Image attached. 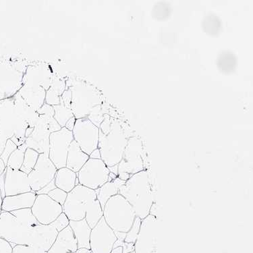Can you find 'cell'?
Listing matches in <instances>:
<instances>
[{"label": "cell", "instance_id": "38", "mask_svg": "<svg viewBox=\"0 0 253 253\" xmlns=\"http://www.w3.org/2000/svg\"><path fill=\"white\" fill-rule=\"evenodd\" d=\"M37 112L40 115H47L49 116H54V110H53V107L51 105L47 104L46 103H44V104L42 105V108L39 109Z\"/></svg>", "mask_w": 253, "mask_h": 253}, {"label": "cell", "instance_id": "23", "mask_svg": "<svg viewBox=\"0 0 253 253\" xmlns=\"http://www.w3.org/2000/svg\"><path fill=\"white\" fill-rule=\"evenodd\" d=\"M89 159V156L83 152L78 144L73 140L70 144L66 159V168L78 173Z\"/></svg>", "mask_w": 253, "mask_h": 253}, {"label": "cell", "instance_id": "24", "mask_svg": "<svg viewBox=\"0 0 253 253\" xmlns=\"http://www.w3.org/2000/svg\"><path fill=\"white\" fill-rule=\"evenodd\" d=\"M69 226L77 240L78 249H90V236L92 229L86 222V219H83L80 221L70 220Z\"/></svg>", "mask_w": 253, "mask_h": 253}, {"label": "cell", "instance_id": "43", "mask_svg": "<svg viewBox=\"0 0 253 253\" xmlns=\"http://www.w3.org/2000/svg\"><path fill=\"white\" fill-rule=\"evenodd\" d=\"M47 253H74L70 252L69 251L66 250V249L60 248V247H57L53 245L51 248L49 249Z\"/></svg>", "mask_w": 253, "mask_h": 253}, {"label": "cell", "instance_id": "50", "mask_svg": "<svg viewBox=\"0 0 253 253\" xmlns=\"http://www.w3.org/2000/svg\"><path fill=\"white\" fill-rule=\"evenodd\" d=\"M108 168L110 169V172L118 175V165L113 166V167H108Z\"/></svg>", "mask_w": 253, "mask_h": 253}, {"label": "cell", "instance_id": "28", "mask_svg": "<svg viewBox=\"0 0 253 253\" xmlns=\"http://www.w3.org/2000/svg\"><path fill=\"white\" fill-rule=\"evenodd\" d=\"M53 245L74 253L78 249L77 240L70 226L59 232Z\"/></svg>", "mask_w": 253, "mask_h": 253}, {"label": "cell", "instance_id": "29", "mask_svg": "<svg viewBox=\"0 0 253 253\" xmlns=\"http://www.w3.org/2000/svg\"><path fill=\"white\" fill-rule=\"evenodd\" d=\"M53 107V110H54L53 118H54L62 128L65 127L66 123L69 121L70 118L75 117L72 110L69 108H66L64 103L61 100V98L60 104Z\"/></svg>", "mask_w": 253, "mask_h": 253}, {"label": "cell", "instance_id": "46", "mask_svg": "<svg viewBox=\"0 0 253 253\" xmlns=\"http://www.w3.org/2000/svg\"><path fill=\"white\" fill-rule=\"evenodd\" d=\"M7 140L5 138H3L2 136H0V156H1V153H2L3 149H4L5 143H6Z\"/></svg>", "mask_w": 253, "mask_h": 253}, {"label": "cell", "instance_id": "39", "mask_svg": "<svg viewBox=\"0 0 253 253\" xmlns=\"http://www.w3.org/2000/svg\"><path fill=\"white\" fill-rule=\"evenodd\" d=\"M61 100L64 103L66 108L71 110L72 92L70 88H66L65 91L61 97Z\"/></svg>", "mask_w": 253, "mask_h": 253}, {"label": "cell", "instance_id": "9", "mask_svg": "<svg viewBox=\"0 0 253 253\" xmlns=\"http://www.w3.org/2000/svg\"><path fill=\"white\" fill-rule=\"evenodd\" d=\"M32 228L22 223L11 212L0 211V238L8 241L12 248L18 245H30Z\"/></svg>", "mask_w": 253, "mask_h": 253}, {"label": "cell", "instance_id": "8", "mask_svg": "<svg viewBox=\"0 0 253 253\" xmlns=\"http://www.w3.org/2000/svg\"><path fill=\"white\" fill-rule=\"evenodd\" d=\"M145 170L143 158V144L136 137L128 139L123 158L118 165V177L127 181L132 175Z\"/></svg>", "mask_w": 253, "mask_h": 253}, {"label": "cell", "instance_id": "11", "mask_svg": "<svg viewBox=\"0 0 253 253\" xmlns=\"http://www.w3.org/2000/svg\"><path fill=\"white\" fill-rule=\"evenodd\" d=\"M110 173L108 166L101 159L89 158L77 173V179L81 185L96 191L108 182Z\"/></svg>", "mask_w": 253, "mask_h": 253}, {"label": "cell", "instance_id": "53", "mask_svg": "<svg viewBox=\"0 0 253 253\" xmlns=\"http://www.w3.org/2000/svg\"><path fill=\"white\" fill-rule=\"evenodd\" d=\"M129 253H134V251H133V252Z\"/></svg>", "mask_w": 253, "mask_h": 253}, {"label": "cell", "instance_id": "48", "mask_svg": "<svg viewBox=\"0 0 253 253\" xmlns=\"http://www.w3.org/2000/svg\"><path fill=\"white\" fill-rule=\"evenodd\" d=\"M75 253H93L90 249L81 248L77 249Z\"/></svg>", "mask_w": 253, "mask_h": 253}, {"label": "cell", "instance_id": "47", "mask_svg": "<svg viewBox=\"0 0 253 253\" xmlns=\"http://www.w3.org/2000/svg\"><path fill=\"white\" fill-rule=\"evenodd\" d=\"M6 168L7 166L5 165L4 162H3V161L0 158V175H2L3 173H4Z\"/></svg>", "mask_w": 253, "mask_h": 253}, {"label": "cell", "instance_id": "3", "mask_svg": "<svg viewBox=\"0 0 253 253\" xmlns=\"http://www.w3.org/2000/svg\"><path fill=\"white\" fill-rule=\"evenodd\" d=\"M128 139L119 122L104 116L99 127L98 149L101 159L108 167L118 165L123 158Z\"/></svg>", "mask_w": 253, "mask_h": 253}, {"label": "cell", "instance_id": "4", "mask_svg": "<svg viewBox=\"0 0 253 253\" xmlns=\"http://www.w3.org/2000/svg\"><path fill=\"white\" fill-rule=\"evenodd\" d=\"M66 88L72 92L71 110L76 119L87 118L90 112L101 103V94L86 81L70 79Z\"/></svg>", "mask_w": 253, "mask_h": 253}, {"label": "cell", "instance_id": "42", "mask_svg": "<svg viewBox=\"0 0 253 253\" xmlns=\"http://www.w3.org/2000/svg\"><path fill=\"white\" fill-rule=\"evenodd\" d=\"M56 186H55V181L54 180L51 181L50 183H49L47 184V185H46L45 186H44L43 188H42V189L40 190V191L36 192L35 194H36V195H47V194L49 193V192H51V191H53V189H55V188H56Z\"/></svg>", "mask_w": 253, "mask_h": 253}, {"label": "cell", "instance_id": "21", "mask_svg": "<svg viewBox=\"0 0 253 253\" xmlns=\"http://www.w3.org/2000/svg\"><path fill=\"white\" fill-rule=\"evenodd\" d=\"M37 195L35 192H29L20 195L5 197L3 199L1 210L5 211L23 210L32 208Z\"/></svg>", "mask_w": 253, "mask_h": 253}, {"label": "cell", "instance_id": "33", "mask_svg": "<svg viewBox=\"0 0 253 253\" xmlns=\"http://www.w3.org/2000/svg\"><path fill=\"white\" fill-rule=\"evenodd\" d=\"M142 219L136 216L133 223L132 227L126 235L125 242L127 243H135L138 232H139Z\"/></svg>", "mask_w": 253, "mask_h": 253}, {"label": "cell", "instance_id": "1", "mask_svg": "<svg viewBox=\"0 0 253 253\" xmlns=\"http://www.w3.org/2000/svg\"><path fill=\"white\" fill-rule=\"evenodd\" d=\"M53 75L50 66L45 63L29 66L23 79L19 93L22 98L35 111L42 108L46 92L52 83Z\"/></svg>", "mask_w": 253, "mask_h": 253}, {"label": "cell", "instance_id": "7", "mask_svg": "<svg viewBox=\"0 0 253 253\" xmlns=\"http://www.w3.org/2000/svg\"><path fill=\"white\" fill-rule=\"evenodd\" d=\"M97 200L95 191L79 184L68 193L67 199L62 206L63 213L69 220H82L85 218L86 212Z\"/></svg>", "mask_w": 253, "mask_h": 253}, {"label": "cell", "instance_id": "17", "mask_svg": "<svg viewBox=\"0 0 253 253\" xmlns=\"http://www.w3.org/2000/svg\"><path fill=\"white\" fill-rule=\"evenodd\" d=\"M117 239L115 232L103 217L90 232V251L93 253H111Z\"/></svg>", "mask_w": 253, "mask_h": 253}, {"label": "cell", "instance_id": "41", "mask_svg": "<svg viewBox=\"0 0 253 253\" xmlns=\"http://www.w3.org/2000/svg\"><path fill=\"white\" fill-rule=\"evenodd\" d=\"M0 253H12V247L8 241L0 238Z\"/></svg>", "mask_w": 253, "mask_h": 253}, {"label": "cell", "instance_id": "32", "mask_svg": "<svg viewBox=\"0 0 253 253\" xmlns=\"http://www.w3.org/2000/svg\"><path fill=\"white\" fill-rule=\"evenodd\" d=\"M40 153L32 149L27 148L25 151V158H24L23 164L20 170L24 173L29 174L38 162Z\"/></svg>", "mask_w": 253, "mask_h": 253}, {"label": "cell", "instance_id": "14", "mask_svg": "<svg viewBox=\"0 0 253 253\" xmlns=\"http://www.w3.org/2000/svg\"><path fill=\"white\" fill-rule=\"evenodd\" d=\"M158 220L156 216L149 214L142 219L141 225L135 243L134 253H154L157 247Z\"/></svg>", "mask_w": 253, "mask_h": 253}, {"label": "cell", "instance_id": "51", "mask_svg": "<svg viewBox=\"0 0 253 253\" xmlns=\"http://www.w3.org/2000/svg\"><path fill=\"white\" fill-rule=\"evenodd\" d=\"M3 199L2 193H1V190H0V211L1 210V207H2Z\"/></svg>", "mask_w": 253, "mask_h": 253}, {"label": "cell", "instance_id": "22", "mask_svg": "<svg viewBox=\"0 0 253 253\" xmlns=\"http://www.w3.org/2000/svg\"><path fill=\"white\" fill-rule=\"evenodd\" d=\"M12 98L18 116L27 124L29 127L34 128L40 118V114L24 100L18 92Z\"/></svg>", "mask_w": 253, "mask_h": 253}, {"label": "cell", "instance_id": "31", "mask_svg": "<svg viewBox=\"0 0 253 253\" xmlns=\"http://www.w3.org/2000/svg\"><path fill=\"white\" fill-rule=\"evenodd\" d=\"M10 212L13 215L16 216L22 223L29 228H32L37 225L40 224V223L33 215L32 211L30 208L23 209V210L13 211Z\"/></svg>", "mask_w": 253, "mask_h": 253}, {"label": "cell", "instance_id": "49", "mask_svg": "<svg viewBox=\"0 0 253 253\" xmlns=\"http://www.w3.org/2000/svg\"><path fill=\"white\" fill-rule=\"evenodd\" d=\"M111 253H123V247H117L113 248L111 251Z\"/></svg>", "mask_w": 253, "mask_h": 253}, {"label": "cell", "instance_id": "25", "mask_svg": "<svg viewBox=\"0 0 253 253\" xmlns=\"http://www.w3.org/2000/svg\"><path fill=\"white\" fill-rule=\"evenodd\" d=\"M77 173L67 168L58 169L55 173L54 181L57 188L69 193L77 186Z\"/></svg>", "mask_w": 253, "mask_h": 253}, {"label": "cell", "instance_id": "6", "mask_svg": "<svg viewBox=\"0 0 253 253\" xmlns=\"http://www.w3.org/2000/svg\"><path fill=\"white\" fill-rule=\"evenodd\" d=\"M29 126L18 116L13 98L0 100V129L1 136L10 139L18 147L25 143V132Z\"/></svg>", "mask_w": 253, "mask_h": 253}, {"label": "cell", "instance_id": "20", "mask_svg": "<svg viewBox=\"0 0 253 253\" xmlns=\"http://www.w3.org/2000/svg\"><path fill=\"white\" fill-rule=\"evenodd\" d=\"M4 197L32 192L27 173L6 168L4 177Z\"/></svg>", "mask_w": 253, "mask_h": 253}, {"label": "cell", "instance_id": "10", "mask_svg": "<svg viewBox=\"0 0 253 253\" xmlns=\"http://www.w3.org/2000/svg\"><path fill=\"white\" fill-rule=\"evenodd\" d=\"M62 127L52 116L40 115L33 132L26 138L25 144L28 148L33 149L40 154L49 155V136L51 133L57 132Z\"/></svg>", "mask_w": 253, "mask_h": 253}, {"label": "cell", "instance_id": "2", "mask_svg": "<svg viewBox=\"0 0 253 253\" xmlns=\"http://www.w3.org/2000/svg\"><path fill=\"white\" fill-rule=\"evenodd\" d=\"M118 194L130 203L139 218L145 219L150 214L154 195L148 171L143 170L132 175L120 188Z\"/></svg>", "mask_w": 253, "mask_h": 253}, {"label": "cell", "instance_id": "19", "mask_svg": "<svg viewBox=\"0 0 253 253\" xmlns=\"http://www.w3.org/2000/svg\"><path fill=\"white\" fill-rule=\"evenodd\" d=\"M59 232L51 225H37L31 232L30 245L33 253H47L51 248Z\"/></svg>", "mask_w": 253, "mask_h": 253}, {"label": "cell", "instance_id": "30", "mask_svg": "<svg viewBox=\"0 0 253 253\" xmlns=\"http://www.w3.org/2000/svg\"><path fill=\"white\" fill-rule=\"evenodd\" d=\"M27 148L25 143L18 147V148L11 154L6 164L7 167L16 170H20L23 165L25 151Z\"/></svg>", "mask_w": 253, "mask_h": 253}, {"label": "cell", "instance_id": "27", "mask_svg": "<svg viewBox=\"0 0 253 253\" xmlns=\"http://www.w3.org/2000/svg\"><path fill=\"white\" fill-rule=\"evenodd\" d=\"M66 89V81L53 76L52 83L46 92L45 103L55 106L60 103V98Z\"/></svg>", "mask_w": 253, "mask_h": 253}, {"label": "cell", "instance_id": "5", "mask_svg": "<svg viewBox=\"0 0 253 253\" xmlns=\"http://www.w3.org/2000/svg\"><path fill=\"white\" fill-rule=\"evenodd\" d=\"M103 211L105 222L115 233L126 234L136 217L132 206L119 194L109 199Z\"/></svg>", "mask_w": 253, "mask_h": 253}, {"label": "cell", "instance_id": "18", "mask_svg": "<svg viewBox=\"0 0 253 253\" xmlns=\"http://www.w3.org/2000/svg\"><path fill=\"white\" fill-rule=\"evenodd\" d=\"M31 211L38 222L43 225H50L63 213L62 206L47 195H37Z\"/></svg>", "mask_w": 253, "mask_h": 253}, {"label": "cell", "instance_id": "34", "mask_svg": "<svg viewBox=\"0 0 253 253\" xmlns=\"http://www.w3.org/2000/svg\"><path fill=\"white\" fill-rule=\"evenodd\" d=\"M87 118L93 125H95L96 126L99 128L101 123H103V120H104V116H103L102 110H101V105L95 107L90 112Z\"/></svg>", "mask_w": 253, "mask_h": 253}, {"label": "cell", "instance_id": "40", "mask_svg": "<svg viewBox=\"0 0 253 253\" xmlns=\"http://www.w3.org/2000/svg\"><path fill=\"white\" fill-rule=\"evenodd\" d=\"M12 253H33L31 245H18L12 248Z\"/></svg>", "mask_w": 253, "mask_h": 253}, {"label": "cell", "instance_id": "45", "mask_svg": "<svg viewBox=\"0 0 253 253\" xmlns=\"http://www.w3.org/2000/svg\"><path fill=\"white\" fill-rule=\"evenodd\" d=\"M89 158L90 159H96V160H100L101 159V154L100 151H99V149H95V151H93V152L90 153L89 156Z\"/></svg>", "mask_w": 253, "mask_h": 253}, {"label": "cell", "instance_id": "44", "mask_svg": "<svg viewBox=\"0 0 253 253\" xmlns=\"http://www.w3.org/2000/svg\"><path fill=\"white\" fill-rule=\"evenodd\" d=\"M76 121H77V119H76L75 117L70 118L69 121L66 123L65 128L68 129V130L72 131V132H73L74 128H75Z\"/></svg>", "mask_w": 253, "mask_h": 253}, {"label": "cell", "instance_id": "26", "mask_svg": "<svg viewBox=\"0 0 253 253\" xmlns=\"http://www.w3.org/2000/svg\"><path fill=\"white\" fill-rule=\"evenodd\" d=\"M125 182L126 181L121 180L117 177L114 180L108 181V182L101 186L99 189L96 190L95 193L97 194V198L100 203L103 210L105 204L111 197L118 195L120 188L123 186Z\"/></svg>", "mask_w": 253, "mask_h": 253}, {"label": "cell", "instance_id": "12", "mask_svg": "<svg viewBox=\"0 0 253 253\" xmlns=\"http://www.w3.org/2000/svg\"><path fill=\"white\" fill-rule=\"evenodd\" d=\"M73 134L74 140L78 144L81 150L88 156L98 149L99 128L87 118H81L76 121Z\"/></svg>", "mask_w": 253, "mask_h": 253}, {"label": "cell", "instance_id": "35", "mask_svg": "<svg viewBox=\"0 0 253 253\" xmlns=\"http://www.w3.org/2000/svg\"><path fill=\"white\" fill-rule=\"evenodd\" d=\"M47 195L55 202L63 206L66 202V199H67L68 193L60 189V188H56L53 189V191L49 192Z\"/></svg>", "mask_w": 253, "mask_h": 253}, {"label": "cell", "instance_id": "36", "mask_svg": "<svg viewBox=\"0 0 253 253\" xmlns=\"http://www.w3.org/2000/svg\"><path fill=\"white\" fill-rule=\"evenodd\" d=\"M17 148L18 146L16 145L12 140H11L10 139L7 140L6 143H5L4 149H3V152L1 153V156H0V158L3 161L5 165H6L7 162H8V159L10 158L11 154H12V153Z\"/></svg>", "mask_w": 253, "mask_h": 253}, {"label": "cell", "instance_id": "52", "mask_svg": "<svg viewBox=\"0 0 253 253\" xmlns=\"http://www.w3.org/2000/svg\"><path fill=\"white\" fill-rule=\"evenodd\" d=\"M0 136H1V129H0Z\"/></svg>", "mask_w": 253, "mask_h": 253}, {"label": "cell", "instance_id": "16", "mask_svg": "<svg viewBox=\"0 0 253 253\" xmlns=\"http://www.w3.org/2000/svg\"><path fill=\"white\" fill-rule=\"evenodd\" d=\"M25 71L12 64H0V100L14 97L19 91Z\"/></svg>", "mask_w": 253, "mask_h": 253}, {"label": "cell", "instance_id": "15", "mask_svg": "<svg viewBox=\"0 0 253 253\" xmlns=\"http://www.w3.org/2000/svg\"><path fill=\"white\" fill-rule=\"evenodd\" d=\"M56 167L49 158L48 154L42 153L32 171L28 174L29 184L33 192H38L54 180Z\"/></svg>", "mask_w": 253, "mask_h": 253}, {"label": "cell", "instance_id": "37", "mask_svg": "<svg viewBox=\"0 0 253 253\" xmlns=\"http://www.w3.org/2000/svg\"><path fill=\"white\" fill-rule=\"evenodd\" d=\"M70 220L68 218L67 216L64 213H62L58 216V218L55 219L52 223H51V226L54 227L58 232L65 229L66 227L69 226Z\"/></svg>", "mask_w": 253, "mask_h": 253}, {"label": "cell", "instance_id": "13", "mask_svg": "<svg viewBox=\"0 0 253 253\" xmlns=\"http://www.w3.org/2000/svg\"><path fill=\"white\" fill-rule=\"evenodd\" d=\"M73 140V132L65 127L50 134L48 156L57 169L66 168L68 149Z\"/></svg>", "mask_w": 253, "mask_h": 253}]
</instances>
